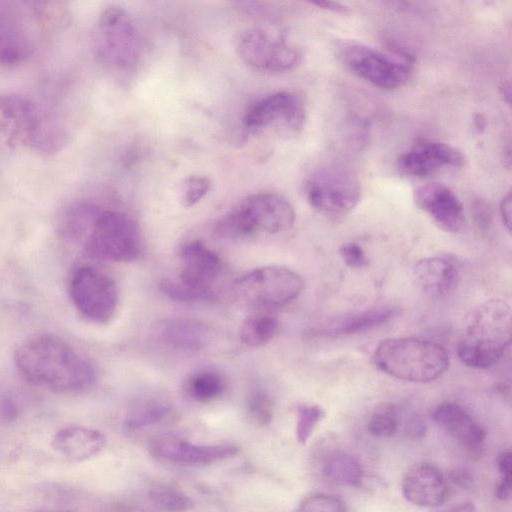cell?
I'll return each mask as SVG.
<instances>
[{
  "label": "cell",
  "instance_id": "16",
  "mask_svg": "<svg viewBox=\"0 0 512 512\" xmlns=\"http://www.w3.org/2000/svg\"><path fill=\"white\" fill-rule=\"evenodd\" d=\"M253 232L279 233L295 222L293 206L282 196L261 192L246 197L238 206Z\"/></svg>",
  "mask_w": 512,
  "mask_h": 512
},
{
  "label": "cell",
  "instance_id": "25",
  "mask_svg": "<svg viewBox=\"0 0 512 512\" xmlns=\"http://www.w3.org/2000/svg\"><path fill=\"white\" fill-rule=\"evenodd\" d=\"M396 314L397 310L394 308H374L345 318L328 330H324V334L341 336L363 332L388 322Z\"/></svg>",
  "mask_w": 512,
  "mask_h": 512
},
{
  "label": "cell",
  "instance_id": "35",
  "mask_svg": "<svg viewBox=\"0 0 512 512\" xmlns=\"http://www.w3.org/2000/svg\"><path fill=\"white\" fill-rule=\"evenodd\" d=\"M210 181L203 176H191L187 178L181 187L182 201L186 207L198 203L209 191Z\"/></svg>",
  "mask_w": 512,
  "mask_h": 512
},
{
  "label": "cell",
  "instance_id": "23",
  "mask_svg": "<svg viewBox=\"0 0 512 512\" xmlns=\"http://www.w3.org/2000/svg\"><path fill=\"white\" fill-rule=\"evenodd\" d=\"M433 420L460 444L478 447L485 439V430L468 411L456 402L440 404L432 414Z\"/></svg>",
  "mask_w": 512,
  "mask_h": 512
},
{
  "label": "cell",
  "instance_id": "33",
  "mask_svg": "<svg viewBox=\"0 0 512 512\" xmlns=\"http://www.w3.org/2000/svg\"><path fill=\"white\" fill-rule=\"evenodd\" d=\"M323 416L324 411L318 405H302L298 407L295 433L300 443H305L309 439Z\"/></svg>",
  "mask_w": 512,
  "mask_h": 512
},
{
  "label": "cell",
  "instance_id": "39",
  "mask_svg": "<svg viewBox=\"0 0 512 512\" xmlns=\"http://www.w3.org/2000/svg\"><path fill=\"white\" fill-rule=\"evenodd\" d=\"M511 211H512V197L511 192H507L501 199L499 212L503 226L508 232L511 231Z\"/></svg>",
  "mask_w": 512,
  "mask_h": 512
},
{
  "label": "cell",
  "instance_id": "38",
  "mask_svg": "<svg viewBox=\"0 0 512 512\" xmlns=\"http://www.w3.org/2000/svg\"><path fill=\"white\" fill-rule=\"evenodd\" d=\"M497 466L501 475L500 481L511 482L512 461L510 451H504L499 454Z\"/></svg>",
  "mask_w": 512,
  "mask_h": 512
},
{
  "label": "cell",
  "instance_id": "30",
  "mask_svg": "<svg viewBox=\"0 0 512 512\" xmlns=\"http://www.w3.org/2000/svg\"><path fill=\"white\" fill-rule=\"evenodd\" d=\"M162 292L174 301L197 302L211 300L214 290H206L188 285L179 279H168L161 283Z\"/></svg>",
  "mask_w": 512,
  "mask_h": 512
},
{
  "label": "cell",
  "instance_id": "21",
  "mask_svg": "<svg viewBox=\"0 0 512 512\" xmlns=\"http://www.w3.org/2000/svg\"><path fill=\"white\" fill-rule=\"evenodd\" d=\"M106 445L105 435L94 428L68 426L58 430L51 447L58 454L71 461H85L103 450Z\"/></svg>",
  "mask_w": 512,
  "mask_h": 512
},
{
  "label": "cell",
  "instance_id": "29",
  "mask_svg": "<svg viewBox=\"0 0 512 512\" xmlns=\"http://www.w3.org/2000/svg\"><path fill=\"white\" fill-rule=\"evenodd\" d=\"M151 502L166 512H186L194 502L186 493L167 485H156L148 492Z\"/></svg>",
  "mask_w": 512,
  "mask_h": 512
},
{
  "label": "cell",
  "instance_id": "20",
  "mask_svg": "<svg viewBox=\"0 0 512 512\" xmlns=\"http://www.w3.org/2000/svg\"><path fill=\"white\" fill-rule=\"evenodd\" d=\"M32 40L19 15L0 2V65L15 66L30 56Z\"/></svg>",
  "mask_w": 512,
  "mask_h": 512
},
{
  "label": "cell",
  "instance_id": "22",
  "mask_svg": "<svg viewBox=\"0 0 512 512\" xmlns=\"http://www.w3.org/2000/svg\"><path fill=\"white\" fill-rule=\"evenodd\" d=\"M413 278L418 288L430 297L452 293L460 281V273L453 262L441 257H428L413 267Z\"/></svg>",
  "mask_w": 512,
  "mask_h": 512
},
{
  "label": "cell",
  "instance_id": "11",
  "mask_svg": "<svg viewBox=\"0 0 512 512\" xmlns=\"http://www.w3.org/2000/svg\"><path fill=\"white\" fill-rule=\"evenodd\" d=\"M305 121L303 99L296 93L281 91L252 105L243 118V125L253 133L269 130L280 136H294L303 129Z\"/></svg>",
  "mask_w": 512,
  "mask_h": 512
},
{
  "label": "cell",
  "instance_id": "42",
  "mask_svg": "<svg viewBox=\"0 0 512 512\" xmlns=\"http://www.w3.org/2000/svg\"><path fill=\"white\" fill-rule=\"evenodd\" d=\"M474 126L478 133L482 132L486 127V119L483 115L478 114L474 117Z\"/></svg>",
  "mask_w": 512,
  "mask_h": 512
},
{
  "label": "cell",
  "instance_id": "8",
  "mask_svg": "<svg viewBox=\"0 0 512 512\" xmlns=\"http://www.w3.org/2000/svg\"><path fill=\"white\" fill-rule=\"evenodd\" d=\"M68 291L75 309L90 322L105 324L115 314L117 285L111 276L93 266L75 269L69 279Z\"/></svg>",
  "mask_w": 512,
  "mask_h": 512
},
{
  "label": "cell",
  "instance_id": "5",
  "mask_svg": "<svg viewBox=\"0 0 512 512\" xmlns=\"http://www.w3.org/2000/svg\"><path fill=\"white\" fill-rule=\"evenodd\" d=\"M83 237L87 255L103 261L131 262L145 249L137 222L115 210L100 208Z\"/></svg>",
  "mask_w": 512,
  "mask_h": 512
},
{
  "label": "cell",
  "instance_id": "9",
  "mask_svg": "<svg viewBox=\"0 0 512 512\" xmlns=\"http://www.w3.org/2000/svg\"><path fill=\"white\" fill-rule=\"evenodd\" d=\"M305 195L316 210L344 215L355 208L361 196L360 182L351 171L337 166L322 167L305 183Z\"/></svg>",
  "mask_w": 512,
  "mask_h": 512
},
{
  "label": "cell",
  "instance_id": "13",
  "mask_svg": "<svg viewBox=\"0 0 512 512\" xmlns=\"http://www.w3.org/2000/svg\"><path fill=\"white\" fill-rule=\"evenodd\" d=\"M149 452L156 458L177 464L207 465L238 454L232 444H194L174 435H159L148 444Z\"/></svg>",
  "mask_w": 512,
  "mask_h": 512
},
{
  "label": "cell",
  "instance_id": "12",
  "mask_svg": "<svg viewBox=\"0 0 512 512\" xmlns=\"http://www.w3.org/2000/svg\"><path fill=\"white\" fill-rule=\"evenodd\" d=\"M234 286L237 292L250 301L280 306L297 298L303 290L304 282L288 268L266 266L242 275Z\"/></svg>",
  "mask_w": 512,
  "mask_h": 512
},
{
  "label": "cell",
  "instance_id": "2",
  "mask_svg": "<svg viewBox=\"0 0 512 512\" xmlns=\"http://www.w3.org/2000/svg\"><path fill=\"white\" fill-rule=\"evenodd\" d=\"M511 307L504 299H488L473 307L464 318L457 354L471 368L496 364L510 345Z\"/></svg>",
  "mask_w": 512,
  "mask_h": 512
},
{
  "label": "cell",
  "instance_id": "18",
  "mask_svg": "<svg viewBox=\"0 0 512 512\" xmlns=\"http://www.w3.org/2000/svg\"><path fill=\"white\" fill-rule=\"evenodd\" d=\"M401 487L404 497L421 507H436L448 498L445 477L436 466L426 462L411 466L403 477Z\"/></svg>",
  "mask_w": 512,
  "mask_h": 512
},
{
  "label": "cell",
  "instance_id": "15",
  "mask_svg": "<svg viewBox=\"0 0 512 512\" xmlns=\"http://www.w3.org/2000/svg\"><path fill=\"white\" fill-rule=\"evenodd\" d=\"M465 157L457 148L438 141L419 143L401 154L397 161V169L404 175L424 178L443 169L459 168Z\"/></svg>",
  "mask_w": 512,
  "mask_h": 512
},
{
  "label": "cell",
  "instance_id": "3",
  "mask_svg": "<svg viewBox=\"0 0 512 512\" xmlns=\"http://www.w3.org/2000/svg\"><path fill=\"white\" fill-rule=\"evenodd\" d=\"M0 130L10 145L41 154H55L68 143V132L32 99L14 93L0 94Z\"/></svg>",
  "mask_w": 512,
  "mask_h": 512
},
{
  "label": "cell",
  "instance_id": "4",
  "mask_svg": "<svg viewBox=\"0 0 512 512\" xmlns=\"http://www.w3.org/2000/svg\"><path fill=\"white\" fill-rule=\"evenodd\" d=\"M372 358L382 372L411 382L436 380L449 366L448 353L440 344L408 337L383 340Z\"/></svg>",
  "mask_w": 512,
  "mask_h": 512
},
{
  "label": "cell",
  "instance_id": "17",
  "mask_svg": "<svg viewBox=\"0 0 512 512\" xmlns=\"http://www.w3.org/2000/svg\"><path fill=\"white\" fill-rule=\"evenodd\" d=\"M416 206L447 232H458L464 222V208L457 195L440 183H429L414 192Z\"/></svg>",
  "mask_w": 512,
  "mask_h": 512
},
{
  "label": "cell",
  "instance_id": "34",
  "mask_svg": "<svg viewBox=\"0 0 512 512\" xmlns=\"http://www.w3.org/2000/svg\"><path fill=\"white\" fill-rule=\"evenodd\" d=\"M298 512H347L345 504L334 495L316 493L305 498Z\"/></svg>",
  "mask_w": 512,
  "mask_h": 512
},
{
  "label": "cell",
  "instance_id": "14",
  "mask_svg": "<svg viewBox=\"0 0 512 512\" xmlns=\"http://www.w3.org/2000/svg\"><path fill=\"white\" fill-rule=\"evenodd\" d=\"M150 337L156 345L178 353H196L212 339L211 328L204 322L187 317H169L155 322Z\"/></svg>",
  "mask_w": 512,
  "mask_h": 512
},
{
  "label": "cell",
  "instance_id": "28",
  "mask_svg": "<svg viewBox=\"0 0 512 512\" xmlns=\"http://www.w3.org/2000/svg\"><path fill=\"white\" fill-rule=\"evenodd\" d=\"M277 320L267 314L248 316L240 328L241 341L249 347H260L268 343L275 335Z\"/></svg>",
  "mask_w": 512,
  "mask_h": 512
},
{
  "label": "cell",
  "instance_id": "1",
  "mask_svg": "<svg viewBox=\"0 0 512 512\" xmlns=\"http://www.w3.org/2000/svg\"><path fill=\"white\" fill-rule=\"evenodd\" d=\"M14 363L27 381L60 394L85 392L97 378L93 364L84 355L53 335L23 342L15 351Z\"/></svg>",
  "mask_w": 512,
  "mask_h": 512
},
{
  "label": "cell",
  "instance_id": "36",
  "mask_svg": "<svg viewBox=\"0 0 512 512\" xmlns=\"http://www.w3.org/2000/svg\"><path fill=\"white\" fill-rule=\"evenodd\" d=\"M339 254L344 263L353 269L364 268L368 265V259L361 246L356 243H347L341 246Z\"/></svg>",
  "mask_w": 512,
  "mask_h": 512
},
{
  "label": "cell",
  "instance_id": "27",
  "mask_svg": "<svg viewBox=\"0 0 512 512\" xmlns=\"http://www.w3.org/2000/svg\"><path fill=\"white\" fill-rule=\"evenodd\" d=\"M323 474L330 481L349 486H357L363 476L359 462L350 454L342 451L332 452L323 464Z\"/></svg>",
  "mask_w": 512,
  "mask_h": 512
},
{
  "label": "cell",
  "instance_id": "6",
  "mask_svg": "<svg viewBox=\"0 0 512 512\" xmlns=\"http://www.w3.org/2000/svg\"><path fill=\"white\" fill-rule=\"evenodd\" d=\"M337 54L350 72L383 90L403 86L412 74L413 59L403 51L385 53L361 43L343 42Z\"/></svg>",
  "mask_w": 512,
  "mask_h": 512
},
{
  "label": "cell",
  "instance_id": "7",
  "mask_svg": "<svg viewBox=\"0 0 512 512\" xmlns=\"http://www.w3.org/2000/svg\"><path fill=\"white\" fill-rule=\"evenodd\" d=\"M99 59L110 67L129 69L141 53L137 29L122 7L113 5L101 13L95 39Z\"/></svg>",
  "mask_w": 512,
  "mask_h": 512
},
{
  "label": "cell",
  "instance_id": "37",
  "mask_svg": "<svg viewBox=\"0 0 512 512\" xmlns=\"http://www.w3.org/2000/svg\"><path fill=\"white\" fill-rule=\"evenodd\" d=\"M472 210L474 220L479 228H488L492 219L489 206L483 200H477L473 203Z\"/></svg>",
  "mask_w": 512,
  "mask_h": 512
},
{
  "label": "cell",
  "instance_id": "41",
  "mask_svg": "<svg viewBox=\"0 0 512 512\" xmlns=\"http://www.w3.org/2000/svg\"><path fill=\"white\" fill-rule=\"evenodd\" d=\"M443 512H476V508L472 502H463Z\"/></svg>",
  "mask_w": 512,
  "mask_h": 512
},
{
  "label": "cell",
  "instance_id": "40",
  "mask_svg": "<svg viewBox=\"0 0 512 512\" xmlns=\"http://www.w3.org/2000/svg\"><path fill=\"white\" fill-rule=\"evenodd\" d=\"M312 5H316L322 9L329 10L335 13H345L347 11V8L345 6L333 1L313 2Z\"/></svg>",
  "mask_w": 512,
  "mask_h": 512
},
{
  "label": "cell",
  "instance_id": "19",
  "mask_svg": "<svg viewBox=\"0 0 512 512\" xmlns=\"http://www.w3.org/2000/svg\"><path fill=\"white\" fill-rule=\"evenodd\" d=\"M182 270L177 277L180 281L206 290H213L222 264L216 253L198 240L187 243L180 252Z\"/></svg>",
  "mask_w": 512,
  "mask_h": 512
},
{
  "label": "cell",
  "instance_id": "32",
  "mask_svg": "<svg viewBox=\"0 0 512 512\" xmlns=\"http://www.w3.org/2000/svg\"><path fill=\"white\" fill-rule=\"evenodd\" d=\"M246 408L250 419L257 425L266 426L273 420V400L263 389H255L248 395Z\"/></svg>",
  "mask_w": 512,
  "mask_h": 512
},
{
  "label": "cell",
  "instance_id": "26",
  "mask_svg": "<svg viewBox=\"0 0 512 512\" xmlns=\"http://www.w3.org/2000/svg\"><path fill=\"white\" fill-rule=\"evenodd\" d=\"M170 411L171 405L163 399L142 398L131 405L123 424L127 430H138L160 422Z\"/></svg>",
  "mask_w": 512,
  "mask_h": 512
},
{
  "label": "cell",
  "instance_id": "10",
  "mask_svg": "<svg viewBox=\"0 0 512 512\" xmlns=\"http://www.w3.org/2000/svg\"><path fill=\"white\" fill-rule=\"evenodd\" d=\"M239 57L250 67L265 72H286L299 65L301 50L281 34L250 28L236 39Z\"/></svg>",
  "mask_w": 512,
  "mask_h": 512
},
{
  "label": "cell",
  "instance_id": "24",
  "mask_svg": "<svg viewBox=\"0 0 512 512\" xmlns=\"http://www.w3.org/2000/svg\"><path fill=\"white\" fill-rule=\"evenodd\" d=\"M226 389L224 375L214 368H201L190 373L183 382L186 396L197 402H210L219 398Z\"/></svg>",
  "mask_w": 512,
  "mask_h": 512
},
{
  "label": "cell",
  "instance_id": "31",
  "mask_svg": "<svg viewBox=\"0 0 512 512\" xmlns=\"http://www.w3.org/2000/svg\"><path fill=\"white\" fill-rule=\"evenodd\" d=\"M398 426L396 407L392 404H381L372 413L367 431L377 437H388L395 433Z\"/></svg>",
  "mask_w": 512,
  "mask_h": 512
},
{
  "label": "cell",
  "instance_id": "43",
  "mask_svg": "<svg viewBox=\"0 0 512 512\" xmlns=\"http://www.w3.org/2000/svg\"><path fill=\"white\" fill-rule=\"evenodd\" d=\"M510 94H511V93H510V86H509V85H505V84H504V85L501 87V95H502L504 98H506V99H505V101H506V103H507V104H509V103H510Z\"/></svg>",
  "mask_w": 512,
  "mask_h": 512
}]
</instances>
